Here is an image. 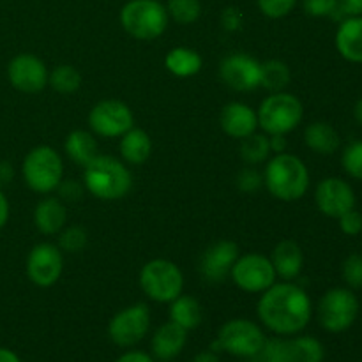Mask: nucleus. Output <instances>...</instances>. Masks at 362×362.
<instances>
[{
    "instance_id": "40",
    "label": "nucleus",
    "mask_w": 362,
    "mask_h": 362,
    "mask_svg": "<svg viewBox=\"0 0 362 362\" xmlns=\"http://www.w3.org/2000/svg\"><path fill=\"white\" fill-rule=\"evenodd\" d=\"M55 191L59 193V198L64 204H74V202H80L83 198L85 186L83 182H78L74 179H62V182L59 184Z\"/></svg>"
},
{
    "instance_id": "38",
    "label": "nucleus",
    "mask_w": 362,
    "mask_h": 362,
    "mask_svg": "<svg viewBox=\"0 0 362 362\" xmlns=\"http://www.w3.org/2000/svg\"><path fill=\"white\" fill-rule=\"evenodd\" d=\"M235 184L243 193L253 194L264 186V173L258 172L255 166L247 165L246 168H243L239 173H237Z\"/></svg>"
},
{
    "instance_id": "52",
    "label": "nucleus",
    "mask_w": 362,
    "mask_h": 362,
    "mask_svg": "<svg viewBox=\"0 0 362 362\" xmlns=\"http://www.w3.org/2000/svg\"><path fill=\"white\" fill-rule=\"evenodd\" d=\"M168 362H175V361H168Z\"/></svg>"
},
{
    "instance_id": "39",
    "label": "nucleus",
    "mask_w": 362,
    "mask_h": 362,
    "mask_svg": "<svg viewBox=\"0 0 362 362\" xmlns=\"http://www.w3.org/2000/svg\"><path fill=\"white\" fill-rule=\"evenodd\" d=\"M303 9L308 16L327 18L338 11V0H303Z\"/></svg>"
},
{
    "instance_id": "28",
    "label": "nucleus",
    "mask_w": 362,
    "mask_h": 362,
    "mask_svg": "<svg viewBox=\"0 0 362 362\" xmlns=\"http://www.w3.org/2000/svg\"><path fill=\"white\" fill-rule=\"evenodd\" d=\"M292 80V71H290L288 64L283 60L271 59L262 62V76H260V87L265 90L272 92H283L290 85Z\"/></svg>"
},
{
    "instance_id": "15",
    "label": "nucleus",
    "mask_w": 362,
    "mask_h": 362,
    "mask_svg": "<svg viewBox=\"0 0 362 362\" xmlns=\"http://www.w3.org/2000/svg\"><path fill=\"white\" fill-rule=\"evenodd\" d=\"M357 197L352 184L341 177H325L315 189V205L324 216L338 219L345 212L356 209Z\"/></svg>"
},
{
    "instance_id": "4",
    "label": "nucleus",
    "mask_w": 362,
    "mask_h": 362,
    "mask_svg": "<svg viewBox=\"0 0 362 362\" xmlns=\"http://www.w3.org/2000/svg\"><path fill=\"white\" fill-rule=\"evenodd\" d=\"M124 32L138 41H154L161 37L170 23L165 4L159 0H129L119 13Z\"/></svg>"
},
{
    "instance_id": "24",
    "label": "nucleus",
    "mask_w": 362,
    "mask_h": 362,
    "mask_svg": "<svg viewBox=\"0 0 362 362\" xmlns=\"http://www.w3.org/2000/svg\"><path fill=\"white\" fill-rule=\"evenodd\" d=\"M120 158L127 165L140 166L148 161L152 154V138L151 134L140 127H131L127 133L120 136L119 144Z\"/></svg>"
},
{
    "instance_id": "45",
    "label": "nucleus",
    "mask_w": 362,
    "mask_h": 362,
    "mask_svg": "<svg viewBox=\"0 0 362 362\" xmlns=\"http://www.w3.org/2000/svg\"><path fill=\"white\" fill-rule=\"evenodd\" d=\"M9 216H11L9 200H7V197L4 194L2 187H0V230L7 225V221H9Z\"/></svg>"
},
{
    "instance_id": "41",
    "label": "nucleus",
    "mask_w": 362,
    "mask_h": 362,
    "mask_svg": "<svg viewBox=\"0 0 362 362\" xmlns=\"http://www.w3.org/2000/svg\"><path fill=\"white\" fill-rule=\"evenodd\" d=\"M338 225H339V230H341L345 235L357 237L359 233H362V214L357 211V209H352V211L339 216Z\"/></svg>"
},
{
    "instance_id": "22",
    "label": "nucleus",
    "mask_w": 362,
    "mask_h": 362,
    "mask_svg": "<svg viewBox=\"0 0 362 362\" xmlns=\"http://www.w3.org/2000/svg\"><path fill=\"white\" fill-rule=\"evenodd\" d=\"M34 225L42 235H59L67 225V207L59 197H45L34 209Z\"/></svg>"
},
{
    "instance_id": "8",
    "label": "nucleus",
    "mask_w": 362,
    "mask_h": 362,
    "mask_svg": "<svg viewBox=\"0 0 362 362\" xmlns=\"http://www.w3.org/2000/svg\"><path fill=\"white\" fill-rule=\"evenodd\" d=\"M361 304L356 292L349 286L327 290L317 304V320L325 332L341 334L357 322Z\"/></svg>"
},
{
    "instance_id": "31",
    "label": "nucleus",
    "mask_w": 362,
    "mask_h": 362,
    "mask_svg": "<svg viewBox=\"0 0 362 362\" xmlns=\"http://www.w3.org/2000/svg\"><path fill=\"white\" fill-rule=\"evenodd\" d=\"M293 357L296 362H324L325 346L318 338L310 334H296L292 338Z\"/></svg>"
},
{
    "instance_id": "12",
    "label": "nucleus",
    "mask_w": 362,
    "mask_h": 362,
    "mask_svg": "<svg viewBox=\"0 0 362 362\" xmlns=\"http://www.w3.org/2000/svg\"><path fill=\"white\" fill-rule=\"evenodd\" d=\"M87 122L95 136L120 138L134 127V113L124 101L103 99L92 106Z\"/></svg>"
},
{
    "instance_id": "46",
    "label": "nucleus",
    "mask_w": 362,
    "mask_h": 362,
    "mask_svg": "<svg viewBox=\"0 0 362 362\" xmlns=\"http://www.w3.org/2000/svg\"><path fill=\"white\" fill-rule=\"evenodd\" d=\"M269 145H271L272 154H281V152H286L285 134H272V136H269Z\"/></svg>"
},
{
    "instance_id": "26",
    "label": "nucleus",
    "mask_w": 362,
    "mask_h": 362,
    "mask_svg": "<svg viewBox=\"0 0 362 362\" xmlns=\"http://www.w3.org/2000/svg\"><path fill=\"white\" fill-rule=\"evenodd\" d=\"M165 67L177 78H191L204 67L200 53L187 46H175L165 57Z\"/></svg>"
},
{
    "instance_id": "20",
    "label": "nucleus",
    "mask_w": 362,
    "mask_h": 362,
    "mask_svg": "<svg viewBox=\"0 0 362 362\" xmlns=\"http://www.w3.org/2000/svg\"><path fill=\"white\" fill-rule=\"evenodd\" d=\"M276 276L281 281H296L304 269L303 247L296 240H281L274 246L271 257Z\"/></svg>"
},
{
    "instance_id": "36",
    "label": "nucleus",
    "mask_w": 362,
    "mask_h": 362,
    "mask_svg": "<svg viewBox=\"0 0 362 362\" xmlns=\"http://www.w3.org/2000/svg\"><path fill=\"white\" fill-rule=\"evenodd\" d=\"M341 278L350 290L362 288V255H349V257L343 260Z\"/></svg>"
},
{
    "instance_id": "7",
    "label": "nucleus",
    "mask_w": 362,
    "mask_h": 362,
    "mask_svg": "<svg viewBox=\"0 0 362 362\" xmlns=\"http://www.w3.org/2000/svg\"><path fill=\"white\" fill-rule=\"evenodd\" d=\"M265 339L267 336L260 325L247 318H233L219 327L211 350L218 354L225 352L239 359H251L260 354Z\"/></svg>"
},
{
    "instance_id": "44",
    "label": "nucleus",
    "mask_w": 362,
    "mask_h": 362,
    "mask_svg": "<svg viewBox=\"0 0 362 362\" xmlns=\"http://www.w3.org/2000/svg\"><path fill=\"white\" fill-rule=\"evenodd\" d=\"M115 362H156V359L144 350H127L117 357Z\"/></svg>"
},
{
    "instance_id": "32",
    "label": "nucleus",
    "mask_w": 362,
    "mask_h": 362,
    "mask_svg": "<svg viewBox=\"0 0 362 362\" xmlns=\"http://www.w3.org/2000/svg\"><path fill=\"white\" fill-rule=\"evenodd\" d=\"M257 359L260 362H296L292 339L285 338V336L267 338Z\"/></svg>"
},
{
    "instance_id": "27",
    "label": "nucleus",
    "mask_w": 362,
    "mask_h": 362,
    "mask_svg": "<svg viewBox=\"0 0 362 362\" xmlns=\"http://www.w3.org/2000/svg\"><path fill=\"white\" fill-rule=\"evenodd\" d=\"M204 320V310L194 297L180 293L170 303V322L180 325L187 332L198 329Z\"/></svg>"
},
{
    "instance_id": "48",
    "label": "nucleus",
    "mask_w": 362,
    "mask_h": 362,
    "mask_svg": "<svg viewBox=\"0 0 362 362\" xmlns=\"http://www.w3.org/2000/svg\"><path fill=\"white\" fill-rule=\"evenodd\" d=\"M13 165L9 161H0V186L2 184H7L11 179H13Z\"/></svg>"
},
{
    "instance_id": "49",
    "label": "nucleus",
    "mask_w": 362,
    "mask_h": 362,
    "mask_svg": "<svg viewBox=\"0 0 362 362\" xmlns=\"http://www.w3.org/2000/svg\"><path fill=\"white\" fill-rule=\"evenodd\" d=\"M0 362H21L16 352H13L11 349H4L0 346Z\"/></svg>"
},
{
    "instance_id": "1",
    "label": "nucleus",
    "mask_w": 362,
    "mask_h": 362,
    "mask_svg": "<svg viewBox=\"0 0 362 362\" xmlns=\"http://www.w3.org/2000/svg\"><path fill=\"white\" fill-rule=\"evenodd\" d=\"M313 303L306 290L293 281H276L260 293L257 315L262 325L276 336L300 334L313 318Z\"/></svg>"
},
{
    "instance_id": "18",
    "label": "nucleus",
    "mask_w": 362,
    "mask_h": 362,
    "mask_svg": "<svg viewBox=\"0 0 362 362\" xmlns=\"http://www.w3.org/2000/svg\"><path fill=\"white\" fill-rule=\"evenodd\" d=\"M219 126H221L223 133L228 134L230 138L244 140L258 131L257 110H253L246 103H228L226 106H223L221 113H219Z\"/></svg>"
},
{
    "instance_id": "21",
    "label": "nucleus",
    "mask_w": 362,
    "mask_h": 362,
    "mask_svg": "<svg viewBox=\"0 0 362 362\" xmlns=\"http://www.w3.org/2000/svg\"><path fill=\"white\" fill-rule=\"evenodd\" d=\"M334 45L346 62L362 64V16H349L338 25Z\"/></svg>"
},
{
    "instance_id": "50",
    "label": "nucleus",
    "mask_w": 362,
    "mask_h": 362,
    "mask_svg": "<svg viewBox=\"0 0 362 362\" xmlns=\"http://www.w3.org/2000/svg\"><path fill=\"white\" fill-rule=\"evenodd\" d=\"M354 119L362 127V98L357 99L356 105H354Z\"/></svg>"
},
{
    "instance_id": "14",
    "label": "nucleus",
    "mask_w": 362,
    "mask_h": 362,
    "mask_svg": "<svg viewBox=\"0 0 362 362\" xmlns=\"http://www.w3.org/2000/svg\"><path fill=\"white\" fill-rule=\"evenodd\" d=\"M49 71L45 60L34 53H18L7 64V80L11 87L23 94H39L48 85Z\"/></svg>"
},
{
    "instance_id": "51",
    "label": "nucleus",
    "mask_w": 362,
    "mask_h": 362,
    "mask_svg": "<svg viewBox=\"0 0 362 362\" xmlns=\"http://www.w3.org/2000/svg\"><path fill=\"white\" fill-rule=\"evenodd\" d=\"M240 362H260L257 359V357H251V359H243Z\"/></svg>"
},
{
    "instance_id": "13",
    "label": "nucleus",
    "mask_w": 362,
    "mask_h": 362,
    "mask_svg": "<svg viewBox=\"0 0 362 362\" xmlns=\"http://www.w3.org/2000/svg\"><path fill=\"white\" fill-rule=\"evenodd\" d=\"M25 271L28 279L39 288H49L60 279L64 271V253L57 244L39 243L28 251Z\"/></svg>"
},
{
    "instance_id": "37",
    "label": "nucleus",
    "mask_w": 362,
    "mask_h": 362,
    "mask_svg": "<svg viewBox=\"0 0 362 362\" xmlns=\"http://www.w3.org/2000/svg\"><path fill=\"white\" fill-rule=\"evenodd\" d=\"M299 0H257V6L265 18L281 20L296 9Z\"/></svg>"
},
{
    "instance_id": "35",
    "label": "nucleus",
    "mask_w": 362,
    "mask_h": 362,
    "mask_svg": "<svg viewBox=\"0 0 362 362\" xmlns=\"http://www.w3.org/2000/svg\"><path fill=\"white\" fill-rule=\"evenodd\" d=\"M341 166L346 175L362 182V140L350 141L341 152Z\"/></svg>"
},
{
    "instance_id": "17",
    "label": "nucleus",
    "mask_w": 362,
    "mask_h": 362,
    "mask_svg": "<svg viewBox=\"0 0 362 362\" xmlns=\"http://www.w3.org/2000/svg\"><path fill=\"white\" fill-rule=\"evenodd\" d=\"M239 255V246L233 240H218L211 244L200 257L198 271L202 278L212 285L223 283L226 278H230V272Z\"/></svg>"
},
{
    "instance_id": "23",
    "label": "nucleus",
    "mask_w": 362,
    "mask_h": 362,
    "mask_svg": "<svg viewBox=\"0 0 362 362\" xmlns=\"http://www.w3.org/2000/svg\"><path fill=\"white\" fill-rule=\"evenodd\" d=\"M304 144L318 156H332L341 147V136L332 124L315 120L304 129Z\"/></svg>"
},
{
    "instance_id": "29",
    "label": "nucleus",
    "mask_w": 362,
    "mask_h": 362,
    "mask_svg": "<svg viewBox=\"0 0 362 362\" xmlns=\"http://www.w3.org/2000/svg\"><path fill=\"white\" fill-rule=\"evenodd\" d=\"M81 73L71 64H59L57 67H53V71H49L48 76V85L57 92V94L62 95H71L74 92L80 90L81 87Z\"/></svg>"
},
{
    "instance_id": "6",
    "label": "nucleus",
    "mask_w": 362,
    "mask_h": 362,
    "mask_svg": "<svg viewBox=\"0 0 362 362\" xmlns=\"http://www.w3.org/2000/svg\"><path fill=\"white\" fill-rule=\"evenodd\" d=\"M21 177L34 193H53L64 179L62 156L49 145L30 148L21 163Z\"/></svg>"
},
{
    "instance_id": "9",
    "label": "nucleus",
    "mask_w": 362,
    "mask_h": 362,
    "mask_svg": "<svg viewBox=\"0 0 362 362\" xmlns=\"http://www.w3.org/2000/svg\"><path fill=\"white\" fill-rule=\"evenodd\" d=\"M138 283L148 299L159 304H170L182 293L184 274L175 262L154 258L141 267Z\"/></svg>"
},
{
    "instance_id": "42",
    "label": "nucleus",
    "mask_w": 362,
    "mask_h": 362,
    "mask_svg": "<svg viewBox=\"0 0 362 362\" xmlns=\"http://www.w3.org/2000/svg\"><path fill=\"white\" fill-rule=\"evenodd\" d=\"M221 27L226 32H239L244 27V14L239 7L228 6L221 13Z\"/></svg>"
},
{
    "instance_id": "2",
    "label": "nucleus",
    "mask_w": 362,
    "mask_h": 362,
    "mask_svg": "<svg viewBox=\"0 0 362 362\" xmlns=\"http://www.w3.org/2000/svg\"><path fill=\"white\" fill-rule=\"evenodd\" d=\"M310 170L299 156L281 152L267 159L264 170V186L276 200H300L310 189Z\"/></svg>"
},
{
    "instance_id": "33",
    "label": "nucleus",
    "mask_w": 362,
    "mask_h": 362,
    "mask_svg": "<svg viewBox=\"0 0 362 362\" xmlns=\"http://www.w3.org/2000/svg\"><path fill=\"white\" fill-rule=\"evenodd\" d=\"M165 7L170 20L179 25H193L202 16L200 0H168Z\"/></svg>"
},
{
    "instance_id": "25",
    "label": "nucleus",
    "mask_w": 362,
    "mask_h": 362,
    "mask_svg": "<svg viewBox=\"0 0 362 362\" xmlns=\"http://www.w3.org/2000/svg\"><path fill=\"white\" fill-rule=\"evenodd\" d=\"M64 152L67 154V158L78 166H87L98 152V140H95V134L92 131L85 129H74L67 134L66 141H64Z\"/></svg>"
},
{
    "instance_id": "43",
    "label": "nucleus",
    "mask_w": 362,
    "mask_h": 362,
    "mask_svg": "<svg viewBox=\"0 0 362 362\" xmlns=\"http://www.w3.org/2000/svg\"><path fill=\"white\" fill-rule=\"evenodd\" d=\"M338 11L345 18L362 16V0H338Z\"/></svg>"
},
{
    "instance_id": "3",
    "label": "nucleus",
    "mask_w": 362,
    "mask_h": 362,
    "mask_svg": "<svg viewBox=\"0 0 362 362\" xmlns=\"http://www.w3.org/2000/svg\"><path fill=\"white\" fill-rule=\"evenodd\" d=\"M85 191L103 202L122 200L133 187L131 170L120 159L98 154L83 166Z\"/></svg>"
},
{
    "instance_id": "11",
    "label": "nucleus",
    "mask_w": 362,
    "mask_h": 362,
    "mask_svg": "<svg viewBox=\"0 0 362 362\" xmlns=\"http://www.w3.org/2000/svg\"><path fill=\"white\" fill-rule=\"evenodd\" d=\"M230 279L243 292L262 293L278 281V276L271 258L262 253H247L239 255L230 272Z\"/></svg>"
},
{
    "instance_id": "30",
    "label": "nucleus",
    "mask_w": 362,
    "mask_h": 362,
    "mask_svg": "<svg viewBox=\"0 0 362 362\" xmlns=\"http://www.w3.org/2000/svg\"><path fill=\"white\" fill-rule=\"evenodd\" d=\"M271 145H269V134L253 133L240 140V158L246 165L258 166L271 158Z\"/></svg>"
},
{
    "instance_id": "10",
    "label": "nucleus",
    "mask_w": 362,
    "mask_h": 362,
    "mask_svg": "<svg viewBox=\"0 0 362 362\" xmlns=\"http://www.w3.org/2000/svg\"><path fill=\"white\" fill-rule=\"evenodd\" d=\"M151 308L144 303L131 304L112 317L108 338L120 349H133L151 331Z\"/></svg>"
},
{
    "instance_id": "16",
    "label": "nucleus",
    "mask_w": 362,
    "mask_h": 362,
    "mask_svg": "<svg viewBox=\"0 0 362 362\" xmlns=\"http://www.w3.org/2000/svg\"><path fill=\"white\" fill-rule=\"evenodd\" d=\"M262 62L244 52L226 55L219 64V78L237 92H251L260 87Z\"/></svg>"
},
{
    "instance_id": "34",
    "label": "nucleus",
    "mask_w": 362,
    "mask_h": 362,
    "mask_svg": "<svg viewBox=\"0 0 362 362\" xmlns=\"http://www.w3.org/2000/svg\"><path fill=\"white\" fill-rule=\"evenodd\" d=\"M88 243V233L83 226L78 225H71V226H64L59 233V244L57 246L60 247L62 253L67 255H74L80 253L87 247Z\"/></svg>"
},
{
    "instance_id": "47",
    "label": "nucleus",
    "mask_w": 362,
    "mask_h": 362,
    "mask_svg": "<svg viewBox=\"0 0 362 362\" xmlns=\"http://www.w3.org/2000/svg\"><path fill=\"white\" fill-rule=\"evenodd\" d=\"M191 362H221V359H219L218 352L209 349V350H202V352H198Z\"/></svg>"
},
{
    "instance_id": "5",
    "label": "nucleus",
    "mask_w": 362,
    "mask_h": 362,
    "mask_svg": "<svg viewBox=\"0 0 362 362\" xmlns=\"http://www.w3.org/2000/svg\"><path fill=\"white\" fill-rule=\"evenodd\" d=\"M258 129L265 134H288L300 126L304 119V106L297 95L290 92H272L257 110Z\"/></svg>"
},
{
    "instance_id": "19",
    "label": "nucleus",
    "mask_w": 362,
    "mask_h": 362,
    "mask_svg": "<svg viewBox=\"0 0 362 362\" xmlns=\"http://www.w3.org/2000/svg\"><path fill=\"white\" fill-rule=\"evenodd\" d=\"M187 343V331L180 325L173 324V322H166V324L159 325L154 331L151 339V356L156 361L168 362L175 361L186 349Z\"/></svg>"
}]
</instances>
